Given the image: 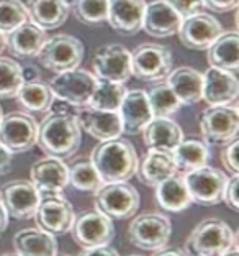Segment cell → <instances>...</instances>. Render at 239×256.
Masks as SVG:
<instances>
[{"mask_svg":"<svg viewBox=\"0 0 239 256\" xmlns=\"http://www.w3.org/2000/svg\"><path fill=\"white\" fill-rule=\"evenodd\" d=\"M82 130L79 128L74 114L49 112L38 125L36 144L43 153L52 158H71L80 146Z\"/></svg>","mask_w":239,"mask_h":256,"instance_id":"obj_1","label":"cell"},{"mask_svg":"<svg viewBox=\"0 0 239 256\" xmlns=\"http://www.w3.org/2000/svg\"><path fill=\"white\" fill-rule=\"evenodd\" d=\"M90 161L103 184L126 182L136 174L139 162L133 143L121 136L100 142L92 151Z\"/></svg>","mask_w":239,"mask_h":256,"instance_id":"obj_2","label":"cell"},{"mask_svg":"<svg viewBox=\"0 0 239 256\" xmlns=\"http://www.w3.org/2000/svg\"><path fill=\"white\" fill-rule=\"evenodd\" d=\"M238 245L236 234L221 218H205L198 224L185 240L189 256H218Z\"/></svg>","mask_w":239,"mask_h":256,"instance_id":"obj_3","label":"cell"},{"mask_svg":"<svg viewBox=\"0 0 239 256\" xmlns=\"http://www.w3.org/2000/svg\"><path fill=\"white\" fill-rule=\"evenodd\" d=\"M94 194L95 208L110 220H128L135 217L141 204L139 192L135 186L128 184V181L103 184Z\"/></svg>","mask_w":239,"mask_h":256,"instance_id":"obj_4","label":"cell"},{"mask_svg":"<svg viewBox=\"0 0 239 256\" xmlns=\"http://www.w3.org/2000/svg\"><path fill=\"white\" fill-rule=\"evenodd\" d=\"M84 54L85 48L79 38L61 33L46 40L36 58L43 68L59 74L77 69L84 60Z\"/></svg>","mask_w":239,"mask_h":256,"instance_id":"obj_5","label":"cell"},{"mask_svg":"<svg viewBox=\"0 0 239 256\" xmlns=\"http://www.w3.org/2000/svg\"><path fill=\"white\" fill-rule=\"evenodd\" d=\"M98 79L85 69H72V71L59 72L52 78L48 86L52 96L59 100L67 102L74 108L87 107Z\"/></svg>","mask_w":239,"mask_h":256,"instance_id":"obj_6","label":"cell"},{"mask_svg":"<svg viewBox=\"0 0 239 256\" xmlns=\"http://www.w3.org/2000/svg\"><path fill=\"white\" fill-rule=\"evenodd\" d=\"M171 234V220L157 212L138 215L128 226V238L131 245L139 250H148V252H157L167 246Z\"/></svg>","mask_w":239,"mask_h":256,"instance_id":"obj_7","label":"cell"},{"mask_svg":"<svg viewBox=\"0 0 239 256\" xmlns=\"http://www.w3.org/2000/svg\"><path fill=\"white\" fill-rule=\"evenodd\" d=\"M200 132L208 144L226 146L238 138L239 110L236 106H213L200 115Z\"/></svg>","mask_w":239,"mask_h":256,"instance_id":"obj_8","label":"cell"},{"mask_svg":"<svg viewBox=\"0 0 239 256\" xmlns=\"http://www.w3.org/2000/svg\"><path fill=\"white\" fill-rule=\"evenodd\" d=\"M172 71V54L166 46L144 43L131 53V76L143 82H159Z\"/></svg>","mask_w":239,"mask_h":256,"instance_id":"obj_9","label":"cell"},{"mask_svg":"<svg viewBox=\"0 0 239 256\" xmlns=\"http://www.w3.org/2000/svg\"><path fill=\"white\" fill-rule=\"evenodd\" d=\"M192 202L203 207H213L223 202V192L228 176L212 166H202L195 171L185 172L184 176Z\"/></svg>","mask_w":239,"mask_h":256,"instance_id":"obj_10","label":"cell"},{"mask_svg":"<svg viewBox=\"0 0 239 256\" xmlns=\"http://www.w3.org/2000/svg\"><path fill=\"white\" fill-rule=\"evenodd\" d=\"M38 122L28 112H11L0 120V144L11 154L26 153L36 144Z\"/></svg>","mask_w":239,"mask_h":256,"instance_id":"obj_11","label":"cell"},{"mask_svg":"<svg viewBox=\"0 0 239 256\" xmlns=\"http://www.w3.org/2000/svg\"><path fill=\"white\" fill-rule=\"evenodd\" d=\"M75 218L72 204L61 194L39 196V204L34 212L38 228L52 236L66 235L71 232Z\"/></svg>","mask_w":239,"mask_h":256,"instance_id":"obj_12","label":"cell"},{"mask_svg":"<svg viewBox=\"0 0 239 256\" xmlns=\"http://www.w3.org/2000/svg\"><path fill=\"white\" fill-rule=\"evenodd\" d=\"M72 236L82 250H92L110 245L115 236L113 220L105 217L98 210H89L74 218Z\"/></svg>","mask_w":239,"mask_h":256,"instance_id":"obj_13","label":"cell"},{"mask_svg":"<svg viewBox=\"0 0 239 256\" xmlns=\"http://www.w3.org/2000/svg\"><path fill=\"white\" fill-rule=\"evenodd\" d=\"M0 204L8 217L15 220H28L34 217L39 204V192L31 181L15 179L8 181L0 189Z\"/></svg>","mask_w":239,"mask_h":256,"instance_id":"obj_14","label":"cell"},{"mask_svg":"<svg viewBox=\"0 0 239 256\" xmlns=\"http://www.w3.org/2000/svg\"><path fill=\"white\" fill-rule=\"evenodd\" d=\"M94 72L98 80L125 84L131 78V53L118 43L102 46L95 51Z\"/></svg>","mask_w":239,"mask_h":256,"instance_id":"obj_15","label":"cell"},{"mask_svg":"<svg viewBox=\"0 0 239 256\" xmlns=\"http://www.w3.org/2000/svg\"><path fill=\"white\" fill-rule=\"evenodd\" d=\"M221 33H223L221 23L205 12L184 18L177 32L180 43L194 51L208 50Z\"/></svg>","mask_w":239,"mask_h":256,"instance_id":"obj_16","label":"cell"},{"mask_svg":"<svg viewBox=\"0 0 239 256\" xmlns=\"http://www.w3.org/2000/svg\"><path fill=\"white\" fill-rule=\"evenodd\" d=\"M74 115L80 130L87 132L98 142H108V140L121 136V133H123V124H121L118 112L80 107L75 108Z\"/></svg>","mask_w":239,"mask_h":256,"instance_id":"obj_17","label":"cell"},{"mask_svg":"<svg viewBox=\"0 0 239 256\" xmlns=\"http://www.w3.org/2000/svg\"><path fill=\"white\" fill-rule=\"evenodd\" d=\"M31 182L39 192V196L61 194L69 186V168L59 158L46 156L38 160L30 171Z\"/></svg>","mask_w":239,"mask_h":256,"instance_id":"obj_18","label":"cell"},{"mask_svg":"<svg viewBox=\"0 0 239 256\" xmlns=\"http://www.w3.org/2000/svg\"><path fill=\"white\" fill-rule=\"evenodd\" d=\"M239 96V82L236 76L217 68H208L203 74L202 98L210 107L231 106Z\"/></svg>","mask_w":239,"mask_h":256,"instance_id":"obj_19","label":"cell"},{"mask_svg":"<svg viewBox=\"0 0 239 256\" xmlns=\"http://www.w3.org/2000/svg\"><path fill=\"white\" fill-rule=\"evenodd\" d=\"M144 0H108L107 22L116 33L133 36L143 28Z\"/></svg>","mask_w":239,"mask_h":256,"instance_id":"obj_20","label":"cell"},{"mask_svg":"<svg viewBox=\"0 0 239 256\" xmlns=\"http://www.w3.org/2000/svg\"><path fill=\"white\" fill-rule=\"evenodd\" d=\"M180 23H182V18L167 0H153L151 4H146L141 30L151 36L167 38L177 34Z\"/></svg>","mask_w":239,"mask_h":256,"instance_id":"obj_21","label":"cell"},{"mask_svg":"<svg viewBox=\"0 0 239 256\" xmlns=\"http://www.w3.org/2000/svg\"><path fill=\"white\" fill-rule=\"evenodd\" d=\"M120 118L123 124V132L128 135H138L141 133L146 125L153 120V112H151L148 94L146 90L135 89L128 90L120 106Z\"/></svg>","mask_w":239,"mask_h":256,"instance_id":"obj_22","label":"cell"},{"mask_svg":"<svg viewBox=\"0 0 239 256\" xmlns=\"http://www.w3.org/2000/svg\"><path fill=\"white\" fill-rule=\"evenodd\" d=\"M138 179L146 186L156 188L157 184L177 174V166L174 161L172 151L148 150L141 162H138Z\"/></svg>","mask_w":239,"mask_h":256,"instance_id":"obj_23","label":"cell"},{"mask_svg":"<svg viewBox=\"0 0 239 256\" xmlns=\"http://www.w3.org/2000/svg\"><path fill=\"white\" fill-rule=\"evenodd\" d=\"M46 40H48V34H46L44 30H41L31 22H26L8 33L7 50L15 58L31 60V58L38 56Z\"/></svg>","mask_w":239,"mask_h":256,"instance_id":"obj_24","label":"cell"},{"mask_svg":"<svg viewBox=\"0 0 239 256\" xmlns=\"http://www.w3.org/2000/svg\"><path fill=\"white\" fill-rule=\"evenodd\" d=\"M166 82L182 106H194L202 100L203 74L195 68L180 66L172 69L166 78Z\"/></svg>","mask_w":239,"mask_h":256,"instance_id":"obj_25","label":"cell"},{"mask_svg":"<svg viewBox=\"0 0 239 256\" xmlns=\"http://www.w3.org/2000/svg\"><path fill=\"white\" fill-rule=\"evenodd\" d=\"M26 8L30 22L44 32L62 26L71 12L66 0H28Z\"/></svg>","mask_w":239,"mask_h":256,"instance_id":"obj_26","label":"cell"},{"mask_svg":"<svg viewBox=\"0 0 239 256\" xmlns=\"http://www.w3.org/2000/svg\"><path fill=\"white\" fill-rule=\"evenodd\" d=\"M141 133L148 150L172 151L184 140L182 128L171 118H153Z\"/></svg>","mask_w":239,"mask_h":256,"instance_id":"obj_27","label":"cell"},{"mask_svg":"<svg viewBox=\"0 0 239 256\" xmlns=\"http://www.w3.org/2000/svg\"><path fill=\"white\" fill-rule=\"evenodd\" d=\"M207 51L210 68L236 74L239 68V36L236 32H223Z\"/></svg>","mask_w":239,"mask_h":256,"instance_id":"obj_28","label":"cell"},{"mask_svg":"<svg viewBox=\"0 0 239 256\" xmlns=\"http://www.w3.org/2000/svg\"><path fill=\"white\" fill-rule=\"evenodd\" d=\"M13 248L18 256H57V240L39 228H23L13 236Z\"/></svg>","mask_w":239,"mask_h":256,"instance_id":"obj_29","label":"cell"},{"mask_svg":"<svg viewBox=\"0 0 239 256\" xmlns=\"http://www.w3.org/2000/svg\"><path fill=\"white\" fill-rule=\"evenodd\" d=\"M156 202L162 210L179 214L190 207L192 199L189 196L184 176L174 174L166 181L156 186Z\"/></svg>","mask_w":239,"mask_h":256,"instance_id":"obj_30","label":"cell"},{"mask_svg":"<svg viewBox=\"0 0 239 256\" xmlns=\"http://www.w3.org/2000/svg\"><path fill=\"white\" fill-rule=\"evenodd\" d=\"M172 156L174 161H176L177 171L190 172L202 166H207L210 158V150L205 142L190 138V140H182L172 150Z\"/></svg>","mask_w":239,"mask_h":256,"instance_id":"obj_31","label":"cell"},{"mask_svg":"<svg viewBox=\"0 0 239 256\" xmlns=\"http://www.w3.org/2000/svg\"><path fill=\"white\" fill-rule=\"evenodd\" d=\"M15 97L23 108L28 110V112H36V114L48 112L52 100H54V96H52L49 86L43 82L41 79L23 82L18 94Z\"/></svg>","mask_w":239,"mask_h":256,"instance_id":"obj_32","label":"cell"},{"mask_svg":"<svg viewBox=\"0 0 239 256\" xmlns=\"http://www.w3.org/2000/svg\"><path fill=\"white\" fill-rule=\"evenodd\" d=\"M148 94V102L153 112V118H169L171 115L177 114L182 104L167 86L166 80H159L151 89L146 92Z\"/></svg>","mask_w":239,"mask_h":256,"instance_id":"obj_33","label":"cell"},{"mask_svg":"<svg viewBox=\"0 0 239 256\" xmlns=\"http://www.w3.org/2000/svg\"><path fill=\"white\" fill-rule=\"evenodd\" d=\"M126 92L128 90H126L125 84L98 80V84H97L87 107H92L97 110H107V112H118Z\"/></svg>","mask_w":239,"mask_h":256,"instance_id":"obj_34","label":"cell"},{"mask_svg":"<svg viewBox=\"0 0 239 256\" xmlns=\"http://www.w3.org/2000/svg\"><path fill=\"white\" fill-rule=\"evenodd\" d=\"M69 184L82 192H97L103 182L90 160H79L69 168Z\"/></svg>","mask_w":239,"mask_h":256,"instance_id":"obj_35","label":"cell"},{"mask_svg":"<svg viewBox=\"0 0 239 256\" xmlns=\"http://www.w3.org/2000/svg\"><path fill=\"white\" fill-rule=\"evenodd\" d=\"M23 84L21 66L11 58L0 56V98H13Z\"/></svg>","mask_w":239,"mask_h":256,"instance_id":"obj_36","label":"cell"},{"mask_svg":"<svg viewBox=\"0 0 239 256\" xmlns=\"http://www.w3.org/2000/svg\"><path fill=\"white\" fill-rule=\"evenodd\" d=\"M74 15L84 25H102L107 22L108 0H74Z\"/></svg>","mask_w":239,"mask_h":256,"instance_id":"obj_37","label":"cell"},{"mask_svg":"<svg viewBox=\"0 0 239 256\" xmlns=\"http://www.w3.org/2000/svg\"><path fill=\"white\" fill-rule=\"evenodd\" d=\"M26 22L30 14L21 0H0V32L8 34Z\"/></svg>","mask_w":239,"mask_h":256,"instance_id":"obj_38","label":"cell"},{"mask_svg":"<svg viewBox=\"0 0 239 256\" xmlns=\"http://www.w3.org/2000/svg\"><path fill=\"white\" fill-rule=\"evenodd\" d=\"M238 150H239V142L238 138L233 140L231 143H228L225 146V150L221 151V162L226 168V171L231 172V176L239 174V161H238Z\"/></svg>","mask_w":239,"mask_h":256,"instance_id":"obj_39","label":"cell"},{"mask_svg":"<svg viewBox=\"0 0 239 256\" xmlns=\"http://www.w3.org/2000/svg\"><path fill=\"white\" fill-rule=\"evenodd\" d=\"M171 7L179 14L180 18H189V16L200 14L203 8V0H167Z\"/></svg>","mask_w":239,"mask_h":256,"instance_id":"obj_40","label":"cell"},{"mask_svg":"<svg viewBox=\"0 0 239 256\" xmlns=\"http://www.w3.org/2000/svg\"><path fill=\"white\" fill-rule=\"evenodd\" d=\"M238 188H239V176H231L228 178V182H226V188L223 192V200L226 202L231 210L239 212V196H238Z\"/></svg>","mask_w":239,"mask_h":256,"instance_id":"obj_41","label":"cell"},{"mask_svg":"<svg viewBox=\"0 0 239 256\" xmlns=\"http://www.w3.org/2000/svg\"><path fill=\"white\" fill-rule=\"evenodd\" d=\"M239 0H203V7L210 8L215 14H228L238 8Z\"/></svg>","mask_w":239,"mask_h":256,"instance_id":"obj_42","label":"cell"},{"mask_svg":"<svg viewBox=\"0 0 239 256\" xmlns=\"http://www.w3.org/2000/svg\"><path fill=\"white\" fill-rule=\"evenodd\" d=\"M79 256H120L116 253V250L112 246L105 245V246H98V248H92V250H84Z\"/></svg>","mask_w":239,"mask_h":256,"instance_id":"obj_43","label":"cell"},{"mask_svg":"<svg viewBox=\"0 0 239 256\" xmlns=\"http://www.w3.org/2000/svg\"><path fill=\"white\" fill-rule=\"evenodd\" d=\"M11 168V153L0 144V174H7Z\"/></svg>","mask_w":239,"mask_h":256,"instance_id":"obj_44","label":"cell"},{"mask_svg":"<svg viewBox=\"0 0 239 256\" xmlns=\"http://www.w3.org/2000/svg\"><path fill=\"white\" fill-rule=\"evenodd\" d=\"M153 256H189L187 253H185V250H180V248H161L157 250V252H154Z\"/></svg>","mask_w":239,"mask_h":256,"instance_id":"obj_45","label":"cell"},{"mask_svg":"<svg viewBox=\"0 0 239 256\" xmlns=\"http://www.w3.org/2000/svg\"><path fill=\"white\" fill-rule=\"evenodd\" d=\"M21 71H23V82H28V80H36L39 79V72L36 68L33 66H26L23 68L21 66Z\"/></svg>","mask_w":239,"mask_h":256,"instance_id":"obj_46","label":"cell"},{"mask_svg":"<svg viewBox=\"0 0 239 256\" xmlns=\"http://www.w3.org/2000/svg\"><path fill=\"white\" fill-rule=\"evenodd\" d=\"M7 226H8V215L5 212L3 206L0 204V236L3 235V232L7 230Z\"/></svg>","mask_w":239,"mask_h":256,"instance_id":"obj_47","label":"cell"},{"mask_svg":"<svg viewBox=\"0 0 239 256\" xmlns=\"http://www.w3.org/2000/svg\"><path fill=\"white\" fill-rule=\"evenodd\" d=\"M5 50H7V34L0 32V54H2Z\"/></svg>","mask_w":239,"mask_h":256,"instance_id":"obj_48","label":"cell"},{"mask_svg":"<svg viewBox=\"0 0 239 256\" xmlns=\"http://www.w3.org/2000/svg\"><path fill=\"white\" fill-rule=\"evenodd\" d=\"M218 256H239V250H238V245L231 246L230 250H226L225 253H221V254H218Z\"/></svg>","mask_w":239,"mask_h":256,"instance_id":"obj_49","label":"cell"},{"mask_svg":"<svg viewBox=\"0 0 239 256\" xmlns=\"http://www.w3.org/2000/svg\"><path fill=\"white\" fill-rule=\"evenodd\" d=\"M0 256H18L16 253H7V254H0Z\"/></svg>","mask_w":239,"mask_h":256,"instance_id":"obj_50","label":"cell"},{"mask_svg":"<svg viewBox=\"0 0 239 256\" xmlns=\"http://www.w3.org/2000/svg\"><path fill=\"white\" fill-rule=\"evenodd\" d=\"M2 117H3V115H2V108H0V120H2Z\"/></svg>","mask_w":239,"mask_h":256,"instance_id":"obj_51","label":"cell"},{"mask_svg":"<svg viewBox=\"0 0 239 256\" xmlns=\"http://www.w3.org/2000/svg\"><path fill=\"white\" fill-rule=\"evenodd\" d=\"M130 256H141V254H130Z\"/></svg>","mask_w":239,"mask_h":256,"instance_id":"obj_52","label":"cell"},{"mask_svg":"<svg viewBox=\"0 0 239 256\" xmlns=\"http://www.w3.org/2000/svg\"><path fill=\"white\" fill-rule=\"evenodd\" d=\"M66 2H74V0H66Z\"/></svg>","mask_w":239,"mask_h":256,"instance_id":"obj_53","label":"cell"}]
</instances>
